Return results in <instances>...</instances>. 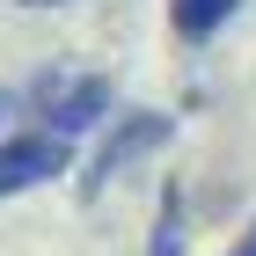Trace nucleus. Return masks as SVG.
I'll return each instance as SVG.
<instances>
[{"instance_id": "1", "label": "nucleus", "mask_w": 256, "mask_h": 256, "mask_svg": "<svg viewBox=\"0 0 256 256\" xmlns=\"http://www.w3.org/2000/svg\"><path fill=\"white\" fill-rule=\"evenodd\" d=\"M30 110L44 118L52 139H74V132H96L110 124V74H74V66H52V74L30 80Z\"/></svg>"}, {"instance_id": "2", "label": "nucleus", "mask_w": 256, "mask_h": 256, "mask_svg": "<svg viewBox=\"0 0 256 256\" xmlns=\"http://www.w3.org/2000/svg\"><path fill=\"white\" fill-rule=\"evenodd\" d=\"M176 139V118H161V110H139V118H110V132H102V146L88 154V176H80V198H102L110 183L132 168V161H146L154 146H168Z\"/></svg>"}, {"instance_id": "3", "label": "nucleus", "mask_w": 256, "mask_h": 256, "mask_svg": "<svg viewBox=\"0 0 256 256\" xmlns=\"http://www.w3.org/2000/svg\"><path fill=\"white\" fill-rule=\"evenodd\" d=\"M44 176H66V139H52V132L0 139V198H15V190H37Z\"/></svg>"}, {"instance_id": "4", "label": "nucleus", "mask_w": 256, "mask_h": 256, "mask_svg": "<svg viewBox=\"0 0 256 256\" xmlns=\"http://www.w3.org/2000/svg\"><path fill=\"white\" fill-rule=\"evenodd\" d=\"M234 8H242V0H176V30H183V37H212Z\"/></svg>"}, {"instance_id": "5", "label": "nucleus", "mask_w": 256, "mask_h": 256, "mask_svg": "<svg viewBox=\"0 0 256 256\" xmlns=\"http://www.w3.org/2000/svg\"><path fill=\"white\" fill-rule=\"evenodd\" d=\"M154 256H183V190H161V220H154Z\"/></svg>"}, {"instance_id": "6", "label": "nucleus", "mask_w": 256, "mask_h": 256, "mask_svg": "<svg viewBox=\"0 0 256 256\" xmlns=\"http://www.w3.org/2000/svg\"><path fill=\"white\" fill-rule=\"evenodd\" d=\"M15 102H22V96H15V88H0V124L15 118Z\"/></svg>"}, {"instance_id": "7", "label": "nucleus", "mask_w": 256, "mask_h": 256, "mask_svg": "<svg viewBox=\"0 0 256 256\" xmlns=\"http://www.w3.org/2000/svg\"><path fill=\"white\" fill-rule=\"evenodd\" d=\"M234 256H256V227H249V234H242V249H234Z\"/></svg>"}, {"instance_id": "8", "label": "nucleus", "mask_w": 256, "mask_h": 256, "mask_svg": "<svg viewBox=\"0 0 256 256\" xmlns=\"http://www.w3.org/2000/svg\"><path fill=\"white\" fill-rule=\"evenodd\" d=\"M22 8H66V0H22Z\"/></svg>"}]
</instances>
